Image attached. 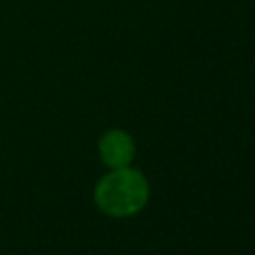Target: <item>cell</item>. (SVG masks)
<instances>
[{
    "label": "cell",
    "mask_w": 255,
    "mask_h": 255,
    "mask_svg": "<svg viewBox=\"0 0 255 255\" xmlns=\"http://www.w3.org/2000/svg\"><path fill=\"white\" fill-rule=\"evenodd\" d=\"M98 155L108 169L128 167L135 157V141L122 128H110L98 141Z\"/></svg>",
    "instance_id": "cell-2"
},
{
    "label": "cell",
    "mask_w": 255,
    "mask_h": 255,
    "mask_svg": "<svg viewBox=\"0 0 255 255\" xmlns=\"http://www.w3.org/2000/svg\"><path fill=\"white\" fill-rule=\"evenodd\" d=\"M149 201V183L145 175L128 165L110 169L94 187L96 207L110 217H131L139 213Z\"/></svg>",
    "instance_id": "cell-1"
}]
</instances>
